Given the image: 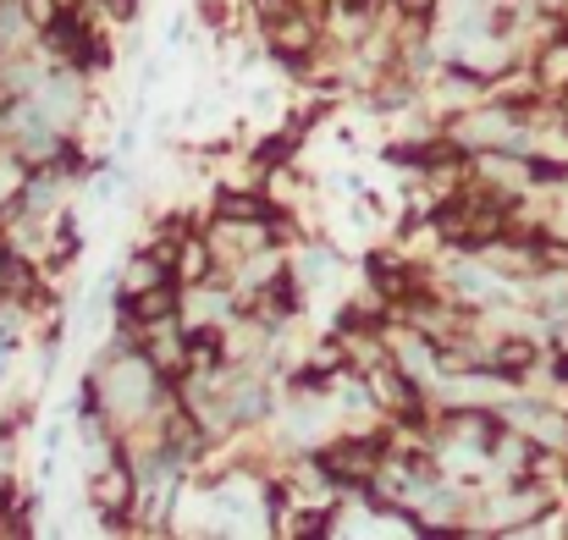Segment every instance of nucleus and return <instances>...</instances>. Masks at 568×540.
<instances>
[{"label":"nucleus","instance_id":"obj_1","mask_svg":"<svg viewBox=\"0 0 568 540\" xmlns=\"http://www.w3.org/2000/svg\"><path fill=\"white\" fill-rule=\"evenodd\" d=\"M315 463L332 475V486H343V491H365L381 469L392 463V447H386L381 436H348V441L315 447Z\"/></svg>","mask_w":568,"mask_h":540},{"label":"nucleus","instance_id":"obj_2","mask_svg":"<svg viewBox=\"0 0 568 540\" xmlns=\"http://www.w3.org/2000/svg\"><path fill=\"white\" fill-rule=\"evenodd\" d=\"M215 210H221V215H232V221H265V226L282 215L265 193H221V198H215Z\"/></svg>","mask_w":568,"mask_h":540},{"label":"nucleus","instance_id":"obj_3","mask_svg":"<svg viewBox=\"0 0 568 540\" xmlns=\"http://www.w3.org/2000/svg\"><path fill=\"white\" fill-rule=\"evenodd\" d=\"M536 83L541 89H568V39H558V44H547L541 50V61H536Z\"/></svg>","mask_w":568,"mask_h":540},{"label":"nucleus","instance_id":"obj_4","mask_svg":"<svg viewBox=\"0 0 568 540\" xmlns=\"http://www.w3.org/2000/svg\"><path fill=\"white\" fill-rule=\"evenodd\" d=\"M436 6H442V0H397L403 22H430V17H436Z\"/></svg>","mask_w":568,"mask_h":540}]
</instances>
